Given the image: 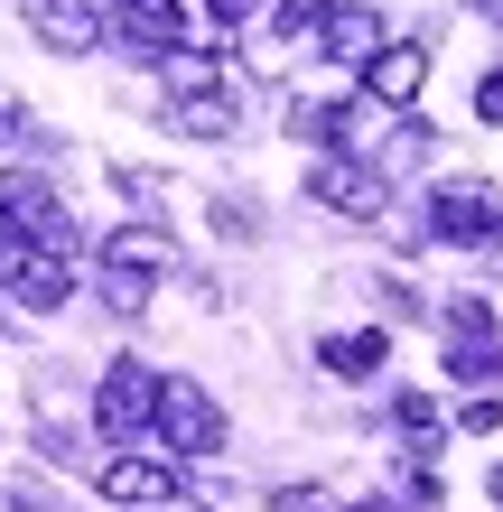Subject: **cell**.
<instances>
[{"label":"cell","instance_id":"cell-1","mask_svg":"<svg viewBox=\"0 0 503 512\" xmlns=\"http://www.w3.org/2000/svg\"><path fill=\"white\" fill-rule=\"evenodd\" d=\"M150 438L168 447V457H215V447H224V410H215V391L187 382V373H159V419H150Z\"/></svg>","mask_w":503,"mask_h":512},{"label":"cell","instance_id":"cell-2","mask_svg":"<svg viewBox=\"0 0 503 512\" xmlns=\"http://www.w3.org/2000/svg\"><path fill=\"white\" fill-rule=\"evenodd\" d=\"M0 289H10L19 308H66L75 270H66V252H47V243H28L19 224H0Z\"/></svg>","mask_w":503,"mask_h":512},{"label":"cell","instance_id":"cell-3","mask_svg":"<svg viewBox=\"0 0 503 512\" xmlns=\"http://www.w3.org/2000/svg\"><path fill=\"white\" fill-rule=\"evenodd\" d=\"M150 419H159V373L150 364H112L103 391H94V429L122 438V447H140V438H150Z\"/></svg>","mask_w":503,"mask_h":512},{"label":"cell","instance_id":"cell-4","mask_svg":"<svg viewBox=\"0 0 503 512\" xmlns=\"http://www.w3.org/2000/svg\"><path fill=\"white\" fill-rule=\"evenodd\" d=\"M0 224H19L28 243H47V252H75L84 233L66 215V196L47 187V177H0Z\"/></svg>","mask_w":503,"mask_h":512},{"label":"cell","instance_id":"cell-5","mask_svg":"<svg viewBox=\"0 0 503 512\" xmlns=\"http://www.w3.org/2000/svg\"><path fill=\"white\" fill-rule=\"evenodd\" d=\"M308 196H317V205H336V215H354V224L392 215V177L364 168V159H317V168H308Z\"/></svg>","mask_w":503,"mask_h":512},{"label":"cell","instance_id":"cell-6","mask_svg":"<svg viewBox=\"0 0 503 512\" xmlns=\"http://www.w3.org/2000/svg\"><path fill=\"white\" fill-rule=\"evenodd\" d=\"M429 233H438V243H494V233H503V196L476 187V177L429 187Z\"/></svg>","mask_w":503,"mask_h":512},{"label":"cell","instance_id":"cell-7","mask_svg":"<svg viewBox=\"0 0 503 512\" xmlns=\"http://www.w3.org/2000/svg\"><path fill=\"white\" fill-rule=\"evenodd\" d=\"M103 503H122V512H168V503H177V466L122 447V457H103Z\"/></svg>","mask_w":503,"mask_h":512},{"label":"cell","instance_id":"cell-8","mask_svg":"<svg viewBox=\"0 0 503 512\" xmlns=\"http://www.w3.org/2000/svg\"><path fill=\"white\" fill-rule=\"evenodd\" d=\"M420 84H429V47H420V38H382V47L364 56V94H373V103L410 112V103H420Z\"/></svg>","mask_w":503,"mask_h":512},{"label":"cell","instance_id":"cell-9","mask_svg":"<svg viewBox=\"0 0 503 512\" xmlns=\"http://www.w3.org/2000/svg\"><path fill=\"white\" fill-rule=\"evenodd\" d=\"M19 10L38 28V47H56V56H94V38H103V19L84 0H19Z\"/></svg>","mask_w":503,"mask_h":512},{"label":"cell","instance_id":"cell-10","mask_svg":"<svg viewBox=\"0 0 503 512\" xmlns=\"http://www.w3.org/2000/svg\"><path fill=\"white\" fill-rule=\"evenodd\" d=\"M317 38H327V56H336V66H364V56L382 47V19L364 10V0H336V10L317 19Z\"/></svg>","mask_w":503,"mask_h":512},{"label":"cell","instance_id":"cell-11","mask_svg":"<svg viewBox=\"0 0 503 512\" xmlns=\"http://www.w3.org/2000/svg\"><path fill=\"white\" fill-rule=\"evenodd\" d=\"M112 28H122V47H150V56H168L177 47V0H112Z\"/></svg>","mask_w":503,"mask_h":512},{"label":"cell","instance_id":"cell-12","mask_svg":"<svg viewBox=\"0 0 503 512\" xmlns=\"http://www.w3.org/2000/svg\"><path fill=\"white\" fill-rule=\"evenodd\" d=\"M317 364H327L336 382H373L382 364H392V336H382V326H364V336H327V345H317Z\"/></svg>","mask_w":503,"mask_h":512},{"label":"cell","instance_id":"cell-13","mask_svg":"<svg viewBox=\"0 0 503 512\" xmlns=\"http://www.w3.org/2000/svg\"><path fill=\"white\" fill-rule=\"evenodd\" d=\"M103 270H122V280L150 289L159 270H168V243H159V233H140V224H122V233H103Z\"/></svg>","mask_w":503,"mask_h":512},{"label":"cell","instance_id":"cell-14","mask_svg":"<svg viewBox=\"0 0 503 512\" xmlns=\"http://www.w3.org/2000/svg\"><path fill=\"white\" fill-rule=\"evenodd\" d=\"M177 131H196V140H224V131H233V103L215 94V84H205V94H187V103H177Z\"/></svg>","mask_w":503,"mask_h":512},{"label":"cell","instance_id":"cell-15","mask_svg":"<svg viewBox=\"0 0 503 512\" xmlns=\"http://www.w3.org/2000/svg\"><path fill=\"white\" fill-rule=\"evenodd\" d=\"M327 10H336V0H271V28H280V38H308Z\"/></svg>","mask_w":503,"mask_h":512},{"label":"cell","instance_id":"cell-16","mask_svg":"<svg viewBox=\"0 0 503 512\" xmlns=\"http://www.w3.org/2000/svg\"><path fill=\"white\" fill-rule=\"evenodd\" d=\"M271 512H345V503H336V494H317V485H280Z\"/></svg>","mask_w":503,"mask_h":512},{"label":"cell","instance_id":"cell-17","mask_svg":"<svg viewBox=\"0 0 503 512\" xmlns=\"http://www.w3.org/2000/svg\"><path fill=\"white\" fill-rule=\"evenodd\" d=\"M252 10H261V0H215V38H224V47H233V28H243V19H252Z\"/></svg>","mask_w":503,"mask_h":512},{"label":"cell","instance_id":"cell-18","mask_svg":"<svg viewBox=\"0 0 503 512\" xmlns=\"http://www.w3.org/2000/svg\"><path fill=\"white\" fill-rule=\"evenodd\" d=\"M476 112H485V122H494V131H503V66H494V75L476 84Z\"/></svg>","mask_w":503,"mask_h":512},{"label":"cell","instance_id":"cell-19","mask_svg":"<svg viewBox=\"0 0 503 512\" xmlns=\"http://www.w3.org/2000/svg\"><path fill=\"white\" fill-rule=\"evenodd\" d=\"M494 503H503V466H494Z\"/></svg>","mask_w":503,"mask_h":512},{"label":"cell","instance_id":"cell-20","mask_svg":"<svg viewBox=\"0 0 503 512\" xmlns=\"http://www.w3.org/2000/svg\"><path fill=\"white\" fill-rule=\"evenodd\" d=\"M168 512H187V503H168Z\"/></svg>","mask_w":503,"mask_h":512}]
</instances>
